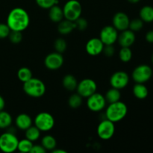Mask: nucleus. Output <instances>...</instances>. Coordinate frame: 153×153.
Returning <instances> with one entry per match:
<instances>
[{
	"instance_id": "nucleus-24",
	"label": "nucleus",
	"mask_w": 153,
	"mask_h": 153,
	"mask_svg": "<svg viewBox=\"0 0 153 153\" xmlns=\"http://www.w3.org/2000/svg\"><path fill=\"white\" fill-rule=\"evenodd\" d=\"M12 123V117L8 112L0 111V128H7Z\"/></svg>"
},
{
	"instance_id": "nucleus-27",
	"label": "nucleus",
	"mask_w": 153,
	"mask_h": 153,
	"mask_svg": "<svg viewBox=\"0 0 153 153\" xmlns=\"http://www.w3.org/2000/svg\"><path fill=\"white\" fill-rule=\"evenodd\" d=\"M17 77L20 82L24 83L32 78V73L28 67H21L17 71Z\"/></svg>"
},
{
	"instance_id": "nucleus-28",
	"label": "nucleus",
	"mask_w": 153,
	"mask_h": 153,
	"mask_svg": "<svg viewBox=\"0 0 153 153\" xmlns=\"http://www.w3.org/2000/svg\"><path fill=\"white\" fill-rule=\"evenodd\" d=\"M33 145V142L28 139H22L18 142L17 149L21 152H30Z\"/></svg>"
},
{
	"instance_id": "nucleus-3",
	"label": "nucleus",
	"mask_w": 153,
	"mask_h": 153,
	"mask_svg": "<svg viewBox=\"0 0 153 153\" xmlns=\"http://www.w3.org/2000/svg\"><path fill=\"white\" fill-rule=\"evenodd\" d=\"M23 91L25 94L34 98H39L46 93V85L43 81L37 78H31L23 83Z\"/></svg>"
},
{
	"instance_id": "nucleus-9",
	"label": "nucleus",
	"mask_w": 153,
	"mask_h": 153,
	"mask_svg": "<svg viewBox=\"0 0 153 153\" xmlns=\"http://www.w3.org/2000/svg\"><path fill=\"white\" fill-rule=\"evenodd\" d=\"M97 85L95 81L91 79H85L78 83L77 93L85 98H88L90 96L97 92Z\"/></svg>"
},
{
	"instance_id": "nucleus-14",
	"label": "nucleus",
	"mask_w": 153,
	"mask_h": 153,
	"mask_svg": "<svg viewBox=\"0 0 153 153\" xmlns=\"http://www.w3.org/2000/svg\"><path fill=\"white\" fill-rule=\"evenodd\" d=\"M104 43L100 38L94 37L88 40L85 46V49L88 55L91 56H97L102 52L104 48Z\"/></svg>"
},
{
	"instance_id": "nucleus-16",
	"label": "nucleus",
	"mask_w": 153,
	"mask_h": 153,
	"mask_svg": "<svg viewBox=\"0 0 153 153\" xmlns=\"http://www.w3.org/2000/svg\"><path fill=\"white\" fill-rule=\"evenodd\" d=\"M135 34L130 29H126L118 35V42L121 47H130L135 41Z\"/></svg>"
},
{
	"instance_id": "nucleus-8",
	"label": "nucleus",
	"mask_w": 153,
	"mask_h": 153,
	"mask_svg": "<svg viewBox=\"0 0 153 153\" xmlns=\"http://www.w3.org/2000/svg\"><path fill=\"white\" fill-rule=\"evenodd\" d=\"M115 132L114 123L105 119L100 122L97 127V134L102 140H107L111 138Z\"/></svg>"
},
{
	"instance_id": "nucleus-44",
	"label": "nucleus",
	"mask_w": 153,
	"mask_h": 153,
	"mask_svg": "<svg viewBox=\"0 0 153 153\" xmlns=\"http://www.w3.org/2000/svg\"><path fill=\"white\" fill-rule=\"evenodd\" d=\"M152 76H153V71H152Z\"/></svg>"
},
{
	"instance_id": "nucleus-6",
	"label": "nucleus",
	"mask_w": 153,
	"mask_h": 153,
	"mask_svg": "<svg viewBox=\"0 0 153 153\" xmlns=\"http://www.w3.org/2000/svg\"><path fill=\"white\" fill-rule=\"evenodd\" d=\"M34 125L40 131H49L55 126V119L51 114L40 112L34 118Z\"/></svg>"
},
{
	"instance_id": "nucleus-11",
	"label": "nucleus",
	"mask_w": 153,
	"mask_h": 153,
	"mask_svg": "<svg viewBox=\"0 0 153 153\" xmlns=\"http://www.w3.org/2000/svg\"><path fill=\"white\" fill-rule=\"evenodd\" d=\"M118 31L112 25L102 28L100 34V39L104 45H113L117 40Z\"/></svg>"
},
{
	"instance_id": "nucleus-37",
	"label": "nucleus",
	"mask_w": 153,
	"mask_h": 153,
	"mask_svg": "<svg viewBox=\"0 0 153 153\" xmlns=\"http://www.w3.org/2000/svg\"><path fill=\"white\" fill-rule=\"evenodd\" d=\"M115 49L113 45H105L104 48H103L102 52L104 53L105 55L107 57H111L113 56L114 54Z\"/></svg>"
},
{
	"instance_id": "nucleus-34",
	"label": "nucleus",
	"mask_w": 153,
	"mask_h": 153,
	"mask_svg": "<svg viewBox=\"0 0 153 153\" xmlns=\"http://www.w3.org/2000/svg\"><path fill=\"white\" fill-rule=\"evenodd\" d=\"M9 40L11 43L17 44L20 43L22 40V31H10V34L8 35Z\"/></svg>"
},
{
	"instance_id": "nucleus-19",
	"label": "nucleus",
	"mask_w": 153,
	"mask_h": 153,
	"mask_svg": "<svg viewBox=\"0 0 153 153\" xmlns=\"http://www.w3.org/2000/svg\"><path fill=\"white\" fill-rule=\"evenodd\" d=\"M49 19L54 22H59L64 19V12L63 8L57 4H55L49 8Z\"/></svg>"
},
{
	"instance_id": "nucleus-41",
	"label": "nucleus",
	"mask_w": 153,
	"mask_h": 153,
	"mask_svg": "<svg viewBox=\"0 0 153 153\" xmlns=\"http://www.w3.org/2000/svg\"><path fill=\"white\" fill-rule=\"evenodd\" d=\"M52 152L53 153H66L67 152L65 150H63V149H56L55 148L54 149H52Z\"/></svg>"
},
{
	"instance_id": "nucleus-5",
	"label": "nucleus",
	"mask_w": 153,
	"mask_h": 153,
	"mask_svg": "<svg viewBox=\"0 0 153 153\" xmlns=\"http://www.w3.org/2000/svg\"><path fill=\"white\" fill-rule=\"evenodd\" d=\"M19 140L11 132H4L0 135V150L5 153H11L17 149Z\"/></svg>"
},
{
	"instance_id": "nucleus-18",
	"label": "nucleus",
	"mask_w": 153,
	"mask_h": 153,
	"mask_svg": "<svg viewBox=\"0 0 153 153\" xmlns=\"http://www.w3.org/2000/svg\"><path fill=\"white\" fill-rule=\"evenodd\" d=\"M75 28H76V25L73 21L68 20V19H65V20L62 19L61 22H58V32L64 35H67V34L71 33Z\"/></svg>"
},
{
	"instance_id": "nucleus-40",
	"label": "nucleus",
	"mask_w": 153,
	"mask_h": 153,
	"mask_svg": "<svg viewBox=\"0 0 153 153\" xmlns=\"http://www.w3.org/2000/svg\"><path fill=\"white\" fill-rule=\"evenodd\" d=\"M4 105H5V102L3 97L0 96V111H2L4 109Z\"/></svg>"
},
{
	"instance_id": "nucleus-33",
	"label": "nucleus",
	"mask_w": 153,
	"mask_h": 153,
	"mask_svg": "<svg viewBox=\"0 0 153 153\" xmlns=\"http://www.w3.org/2000/svg\"><path fill=\"white\" fill-rule=\"evenodd\" d=\"M143 26V21L141 19H134L130 21L128 28L132 31H138Z\"/></svg>"
},
{
	"instance_id": "nucleus-12",
	"label": "nucleus",
	"mask_w": 153,
	"mask_h": 153,
	"mask_svg": "<svg viewBox=\"0 0 153 153\" xmlns=\"http://www.w3.org/2000/svg\"><path fill=\"white\" fill-rule=\"evenodd\" d=\"M64 64V58L61 53L52 52L46 55L44 59V64L47 69L50 70H56L61 68Z\"/></svg>"
},
{
	"instance_id": "nucleus-32",
	"label": "nucleus",
	"mask_w": 153,
	"mask_h": 153,
	"mask_svg": "<svg viewBox=\"0 0 153 153\" xmlns=\"http://www.w3.org/2000/svg\"><path fill=\"white\" fill-rule=\"evenodd\" d=\"M36 3L40 7L43 9H49L58 3V0H35Z\"/></svg>"
},
{
	"instance_id": "nucleus-20",
	"label": "nucleus",
	"mask_w": 153,
	"mask_h": 153,
	"mask_svg": "<svg viewBox=\"0 0 153 153\" xmlns=\"http://www.w3.org/2000/svg\"><path fill=\"white\" fill-rule=\"evenodd\" d=\"M62 85L66 90L70 91H73L76 90L78 85L77 79L74 76L70 74H67L63 78Z\"/></svg>"
},
{
	"instance_id": "nucleus-13",
	"label": "nucleus",
	"mask_w": 153,
	"mask_h": 153,
	"mask_svg": "<svg viewBox=\"0 0 153 153\" xmlns=\"http://www.w3.org/2000/svg\"><path fill=\"white\" fill-rule=\"evenodd\" d=\"M129 82V76L126 72L117 71L114 73L110 79V84L112 88L117 89H123Z\"/></svg>"
},
{
	"instance_id": "nucleus-39",
	"label": "nucleus",
	"mask_w": 153,
	"mask_h": 153,
	"mask_svg": "<svg viewBox=\"0 0 153 153\" xmlns=\"http://www.w3.org/2000/svg\"><path fill=\"white\" fill-rule=\"evenodd\" d=\"M146 40L149 43H153V31H149L146 34Z\"/></svg>"
},
{
	"instance_id": "nucleus-22",
	"label": "nucleus",
	"mask_w": 153,
	"mask_h": 153,
	"mask_svg": "<svg viewBox=\"0 0 153 153\" xmlns=\"http://www.w3.org/2000/svg\"><path fill=\"white\" fill-rule=\"evenodd\" d=\"M140 17L145 22H152L153 7L149 5L143 6L140 10Z\"/></svg>"
},
{
	"instance_id": "nucleus-29",
	"label": "nucleus",
	"mask_w": 153,
	"mask_h": 153,
	"mask_svg": "<svg viewBox=\"0 0 153 153\" xmlns=\"http://www.w3.org/2000/svg\"><path fill=\"white\" fill-rule=\"evenodd\" d=\"M82 96L79 94H72L68 100V105L72 108H78L80 107L82 104Z\"/></svg>"
},
{
	"instance_id": "nucleus-25",
	"label": "nucleus",
	"mask_w": 153,
	"mask_h": 153,
	"mask_svg": "<svg viewBox=\"0 0 153 153\" xmlns=\"http://www.w3.org/2000/svg\"><path fill=\"white\" fill-rule=\"evenodd\" d=\"M41 145L46 150H52L56 148L57 142L54 137L51 135H46L42 138Z\"/></svg>"
},
{
	"instance_id": "nucleus-31",
	"label": "nucleus",
	"mask_w": 153,
	"mask_h": 153,
	"mask_svg": "<svg viewBox=\"0 0 153 153\" xmlns=\"http://www.w3.org/2000/svg\"><path fill=\"white\" fill-rule=\"evenodd\" d=\"M54 47L57 52L62 54L63 52H65L66 49H67V43L63 38H58L55 41Z\"/></svg>"
},
{
	"instance_id": "nucleus-36",
	"label": "nucleus",
	"mask_w": 153,
	"mask_h": 153,
	"mask_svg": "<svg viewBox=\"0 0 153 153\" xmlns=\"http://www.w3.org/2000/svg\"><path fill=\"white\" fill-rule=\"evenodd\" d=\"M10 29L7 23H0V39H4L8 37Z\"/></svg>"
},
{
	"instance_id": "nucleus-1",
	"label": "nucleus",
	"mask_w": 153,
	"mask_h": 153,
	"mask_svg": "<svg viewBox=\"0 0 153 153\" xmlns=\"http://www.w3.org/2000/svg\"><path fill=\"white\" fill-rule=\"evenodd\" d=\"M30 17L28 12L22 7H15L9 12L7 25L10 31H23L28 27Z\"/></svg>"
},
{
	"instance_id": "nucleus-43",
	"label": "nucleus",
	"mask_w": 153,
	"mask_h": 153,
	"mask_svg": "<svg viewBox=\"0 0 153 153\" xmlns=\"http://www.w3.org/2000/svg\"><path fill=\"white\" fill-rule=\"evenodd\" d=\"M151 60H152V64H153V54H152V58H151Z\"/></svg>"
},
{
	"instance_id": "nucleus-21",
	"label": "nucleus",
	"mask_w": 153,
	"mask_h": 153,
	"mask_svg": "<svg viewBox=\"0 0 153 153\" xmlns=\"http://www.w3.org/2000/svg\"><path fill=\"white\" fill-rule=\"evenodd\" d=\"M133 94L138 100H144L147 97L149 91L147 88L142 83H136L133 87Z\"/></svg>"
},
{
	"instance_id": "nucleus-15",
	"label": "nucleus",
	"mask_w": 153,
	"mask_h": 153,
	"mask_svg": "<svg viewBox=\"0 0 153 153\" xmlns=\"http://www.w3.org/2000/svg\"><path fill=\"white\" fill-rule=\"evenodd\" d=\"M130 19L128 15L123 12H118L113 17V26L117 31H124L128 29Z\"/></svg>"
},
{
	"instance_id": "nucleus-26",
	"label": "nucleus",
	"mask_w": 153,
	"mask_h": 153,
	"mask_svg": "<svg viewBox=\"0 0 153 153\" xmlns=\"http://www.w3.org/2000/svg\"><path fill=\"white\" fill-rule=\"evenodd\" d=\"M40 132L41 131L34 126H30L29 128L25 130V138L28 139L31 141H36L40 137Z\"/></svg>"
},
{
	"instance_id": "nucleus-17",
	"label": "nucleus",
	"mask_w": 153,
	"mask_h": 153,
	"mask_svg": "<svg viewBox=\"0 0 153 153\" xmlns=\"http://www.w3.org/2000/svg\"><path fill=\"white\" fill-rule=\"evenodd\" d=\"M15 123L19 129L26 130L32 125V120L29 115L26 114H20L16 117Z\"/></svg>"
},
{
	"instance_id": "nucleus-4",
	"label": "nucleus",
	"mask_w": 153,
	"mask_h": 153,
	"mask_svg": "<svg viewBox=\"0 0 153 153\" xmlns=\"http://www.w3.org/2000/svg\"><path fill=\"white\" fill-rule=\"evenodd\" d=\"M63 12L66 19L74 22L82 15V4L77 0H69L64 4Z\"/></svg>"
},
{
	"instance_id": "nucleus-30",
	"label": "nucleus",
	"mask_w": 153,
	"mask_h": 153,
	"mask_svg": "<svg viewBox=\"0 0 153 153\" xmlns=\"http://www.w3.org/2000/svg\"><path fill=\"white\" fill-rule=\"evenodd\" d=\"M120 59L123 62H128L131 61L132 58V52H131L130 47H122L119 52Z\"/></svg>"
},
{
	"instance_id": "nucleus-38",
	"label": "nucleus",
	"mask_w": 153,
	"mask_h": 153,
	"mask_svg": "<svg viewBox=\"0 0 153 153\" xmlns=\"http://www.w3.org/2000/svg\"><path fill=\"white\" fill-rule=\"evenodd\" d=\"M46 150L44 149L42 145H33L32 148L31 149V153H44L46 152Z\"/></svg>"
},
{
	"instance_id": "nucleus-35",
	"label": "nucleus",
	"mask_w": 153,
	"mask_h": 153,
	"mask_svg": "<svg viewBox=\"0 0 153 153\" xmlns=\"http://www.w3.org/2000/svg\"><path fill=\"white\" fill-rule=\"evenodd\" d=\"M74 22L75 25H76V28L80 30V31L85 30L88 25V22L87 19H85V18H82L81 16L78 18L76 21H74Z\"/></svg>"
},
{
	"instance_id": "nucleus-23",
	"label": "nucleus",
	"mask_w": 153,
	"mask_h": 153,
	"mask_svg": "<svg viewBox=\"0 0 153 153\" xmlns=\"http://www.w3.org/2000/svg\"><path fill=\"white\" fill-rule=\"evenodd\" d=\"M105 98L106 102L109 103H113L120 101L121 98V94L120 92V90L114 88H111L107 91Z\"/></svg>"
},
{
	"instance_id": "nucleus-7",
	"label": "nucleus",
	"mask_w": 153,
	"mask_h": 153,
	"mask_svg": "<svg viewBox=\"0 0 153 153\" xmlns=\"http://www.w3.org/2000/svg\"><path fill=\"white\" fill-rule=\"evenodd\" d=\"M131 76L136 83L144 84L152 76V70L146 64H141L134 68Z\"/></svg>"
},
{
	"instance_id": "nucleus-10",
	"label": "nucleus",
	"mask_w": 153,
	"mask_h": 153,
	"mask_svg": "<svg viewBox=\"0 0 153 153\" xmlns=\"http://www.w3.org/2000/svg\"><path fill=\"white\" fill-rule=\"evenodd\" d=\"M106 100L104 96L98 93H94L87 100V106L91 111L99 112L105 108Z\"/></svg>"
},
{
	"instance_id": "nucleus-2",
	"label": "nucleus",
	"mask_w": 153,
	"mask_h": 153,
	"mask_svg": "<svg viewBox=\"0 0 153 153\" xmlns=\"http://www.w3.org/2000/svg\"><path fill=\"white\" fill-rule=\"evenodd\" d=\"M127 112V105L120 100L116 102L110 103L106 108L105 117L113 123H117L124 119L126 116Z\"/></svg>"
},
{
	"instance_id": "nucleus-42",
	"label": "nucleus",
	"mask_w": 153,
	"mask_h": 153,
	"mask_svg": "<svg viewBox=\"0 0 153 153\" xmlns=\"http://www.w3.org/2000/svg\"><path fill=\"white\" fill-rule=\"evenodd\" d=\"M130 3H132V4H135V3L139 2L140 0H128Z\"/></svg>"
}]
</instances>
